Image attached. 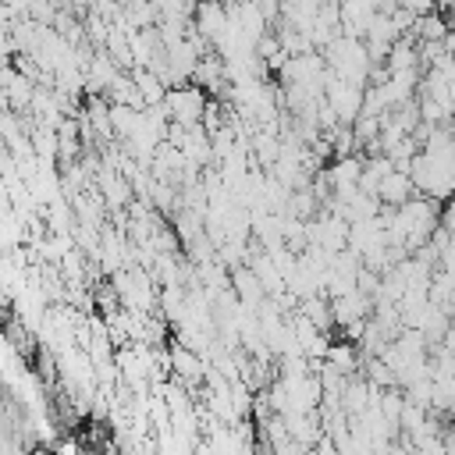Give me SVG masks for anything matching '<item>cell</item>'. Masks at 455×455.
<instances>
[{"label":"cell","mask_w":455,"mask_h":455,"mask_svg":"<svg viewBox=\"0 0 455 455\" xmlns=\"http://www.w3.org/2000/svg\"><path fill=\"white\" fill-rule=\"evenodd\" d=\"M167 110H171V121L178 128H199L203 121V110H206V100H203V89L196 85H178L167 92Z\"/></svg>","instance_id":"cell-1"},{"label":"cell","mask_w":455,"mask_h":455,"mask_svg":"<svg viewBox=\"0 0 455 455\" xmlns=\"http://www.w3.org/2000/svg\"><path fill=\"white\" fill-rule=\"evenodd\" d=\"M171 370H174L181 380H199V377H203L199 352L188 348V345H174V348H171Z\"/></svg>","instance_id":"cell-2"}]
</instances>
